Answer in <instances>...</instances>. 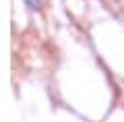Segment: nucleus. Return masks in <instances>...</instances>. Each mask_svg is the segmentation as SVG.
<instances>
[{"mask_svg": "<svg viewBox=\"0 0 124 122\" xmlns=\"http://www.w3.org/2000/svg\"><path fill=\"white\" fill-rule=\"evenodd\" d=\"M25 2L31 6V8H37V6H39V0H25Z\"/></svg>", "mask_w": 124, "mask_h": 122, "instance_id": "nucleus-1", "label": "nucleus"}]
</instances>
